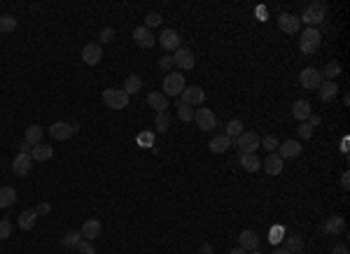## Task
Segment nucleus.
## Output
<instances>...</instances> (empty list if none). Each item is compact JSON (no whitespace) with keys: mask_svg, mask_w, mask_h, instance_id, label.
Listing matches in <instances>:
<instances>
[{"mask_svg":"<svg viewBox=\"0 0 350 254\" xmlns=\"http://www.w3.org/2000/svg\"><path fill=\"white\" fill-rule=\"evenodd\" d=\"M163 24V17L159 12H149L147 17H145V28H156Z\"/></svg>","mask_w":350,"mask_h":254,"instance_id":"obj_37","label":"nucleus"},{"mask_svg":"<svg viewBox=\"0 0 350 254\" xmlns=\"http://www.w3.org/2000/svg\"><path fill=\"white\" fill-rule=\"evenodd\" d=\"M77 131V124H66V121H56V124H52V128H49V133H52V138L54 140H68L70 135Z\"/></svg>","mask_w":350,"mask_h":254,"instance_id":"obj_13","label":"nucleus"},{"mask_svg":"<svg viewBox=\"0 0 350 254\" xmlns=\"http://www.w3.org/2000/svg\"><path fill=\"white\" fill-rule=\"evenodd\" d=\"M103 101L112 110H124L128 105V94L124 89H105L103 91Z\"/></svg>","mask_w":350,"mask_h":254,"instance_id":"obj_4","label":"nucleus"},{"mask_svg":"<svg viewBox=\"0 0 350 254\" xmlns=\"http://www.w3.org/2000/svg\"><path fill=\"white\" fill-rule=\"evenodd\" d=\"M133 42L140 49H152V47H154V35H152L149 28L140 26V28H135V31H133Z\"/></svg>","mask_w":350,"mask_h":254,"instance_id":"obj_14","label":"nucleus"},{"mask_svg":"<svg viewBox=\"0 0 350 254\" xmlns=\"http://www.w3.org/2000/svg\"><path fill=\"white\" fill-rule=\"evenodd\" d=\"M170 66H173V56H168V54H166V56H161V59H159V68H161V70H166V73H168Z\"/></svg>","mask_w":350,"mask_h":254,"instance_id":"obj_43","label":"nucleus"},{"mask_svg":"<svg viewBox=\"0 0 350 254\" xmlns=\"http://www.w3.org/2000/svg\"><path fill=\"white\" fill-rule=\"evenodd\" d=\"M31 152H33V147H31L28 142H24V145H21V149H19V154H31Z\"/></svg>","mask_w":350,"mask_h":254,"instance_id":"obj_50","label":"nucleus"},{"mask_svg":"<svg viewBox=\"0 0 350 254\" xmlns=\"http://www.w3.org/2000/svg\"><path fill=\"white\" fill-rule=\"evenodd\" d=\"M82 240V233H77V231H70V233H66L63 235V245H66V247H77V242Z\"/></svg>","mask_w":350,"mask_h":254,"instance_id":"obj_39","label":"nucleus"},{"mask_svg":"<svg viewBox=\"0 0 350 254\" xmlns=\"http://www.w3.org/2000/svg\"><path fill=\"white\" fill-rule=\"evenodd\" d=\"M101 221L98 219H87L84 221V224H82V228H80V233H82V238H84V240H91L94 242L96 238H98V235H101Z\"/></svg>","mask_w":350,"mask_h":254,"instance_id":"obj_18","label":"nucleus"},{"mask_svg":"<svg viewBox=\"0 0 350 254\" xmlns=\"http://www.w3.org/2000/svg\"><path fill=\"white\" fill-rule=\"evenodd\" d=\"M35 221H38L35 210H24V212H19V228L21 231H31V228L35 226Z\"/></svg>","mask_w":350,"mask_h":254,"instance_id":"obj_26","label":"nucleus"},{"mask_svg":"<svg viewBox=\"0 0 350 254\" xmlns=\"http://www.w3.org/2000/svg\"><path fill=\"white\" fill-rule=\"evenodd\" d=\"M283 166L285 163H283V159L278 156V152H271L269 156L264 159V170L269 175H280L283 173Z\"/></svg>","mask_w":350,"mask_h":254,"instance_id":"obj_22","label":"nucleus"},{"mask_svg":"<svg viewBox=\"0 0 350 254\" xmlns=\"http://www.w3.org/2000/svg\"><path fill=\"white\" fill-rule=\"evenodd\" d=\"M296 254H303V252H296Z\"/></svg>","mask_w":350,"mask_h":254,"instance_id":"obj_55","label":"nucleus"},{"mask_svg":"<svg viewBox=\"0 0 350 254\" xmlns=\"http://www.w3.org/2000/svg\"><path fill=\"white\" fill-rule=\"evenodd\" d=\"M341 187H343V189L350 187V173H343V175H341Z\"/></svg>","mask_w":350,"mask_h":254,"instance_id":"obj_49","label":"nucleus"},{"mask_svg":"<svg viewBox=\"0 0 350 254\" xmlns=\"http://www.w3.org/2000/svg\"><path fill=\"white\" fill-rule=\"evenodd\" d=\"M17 201V189L14 187H0V207H10Z\"/></svg>","mask_w":350,"mask_h":254,"instance_id":"obj_27","label":"nucleus"},{"mask_svg":"<svg viewBox=\"0 0 350 254\" xmlns=\"http://www.w3.org/2000/svg\"><path fill=\"white\" fill-rule=\"evenodd\" d=\"M320 42H322V35L317 28H306L301 31V38H299V45H301L303 54H315L320 49Z\"/></svg>","mask_w":350,"mask_h":254,"instance_id":"obj_1","label":"nucleus"},{"mask_svg":"<svg viewBox=\"0 0 350 254\" xmlns=\"http://www.w3.org/2000/svg\"><path fill=\"white\" fill-rule=\"evenodd\" d=\"M173 66L182 68V70H192V68L196 66V59H194V54H192V49H175L173 54Z\"/></svg>","mask_w":350,"mask_h":254,"instance_id":"obj_9","label":"nucleus"},{"mask_svg":"<svg viewBox=\"0 0 350 254\" xmlns=\"http://www.w3.org/2000/svg\"><path fill=\"white\" fill-rule=\"evenodd\" d=\"M310 135H313V126L310 124H299V138L301 140H310Z\"/></svg>","mask_w":350,"mask_h":254,"instance_id":"obj_42","label":"nucleus"},{"mask_svg":"<svg viewBox=\"0 0 350 254\" xmlns=\"http://www.w3.org/2000/svg\"><path fill=\"white\" fill-rule=\"evenodd\" d=\"M227 254H245V249H243V247H234V249H229Z\"/></svg>","mask_w":350,"mask_h":254,"instance_id":"obj_52","label":"nucleus"},{"mask_svg":"<svg viewBox=\"0 0 350 254\" xmlns=\"http://www.w3.org/2000/svg\"><path fill=\"white\" fill-rule=\"evenodd\" d=\"M324 14H327V7H324V3H313V5L306 7V12L301 14L303 24H308V28H315L317 24H322L324 21Z\"/></svg>","mask_w":350,"mask_h":254,"instance_id":"obj_2","label":"nucleus"},{"mask_svg":"<svg viewBox=\"0 0 350 254\" xmlns=\"http://www.w3.org/2000/svg\"><path fill=\"white\" fill-rule=\"evenodd\" d=\"M310 114H313V112H310V103L308 101H303V98H301V101L292 103V117H294L299 124H303V121L308 119Z\"/></svg>","mask_w":350,"mask_h":254,"instance_id":"obj_21","label":"nucleus"},{"mask_svg":"<svg viewBox=\"0 0 350 254\" xmlns=\"http://www.w3.org/2000/svg\"><path fill=\"white\" fill-rule=\"evenodd\" d=\"M273 254H290V252H287L285 247H278V249H273Z\"/></svg>","mask_w":350,"mask_h":254,"instance_id":"obj_53","label":"nucleus"},{"mask_svg":"<svg viewBox=\"0 0 350 254\" xmlns=\"http://www.w3.org/2000/svg\"><path fill=\"white\" fill-rule=\"evenodd\" d=\"M231 145H234V140H231L229 135H224V133H222V135H215V138L208 142L210 152H215V154H224L227 149L231 147Z\"/></svg>","mask_w":350,"mask_h":254,"instance_id":"obj_23","label":"nucleus"},{"mask_svg":"<svg viewBox=\"0 0 350 254\" xmlns=\"http://www.w3.org/2000/svg\"><path fill=\"white\" fill-rule=\"evenodd\" d=\"M52 212V205H49V203H40V205L35 207V214H38V217H40V214H49Z\"/></svg>","mask_w":350,"mask_h":254,"instance_id":"obj_46","label":"nucleus"},{"mask_svg":"<svg viewBox=\"0 0 350 254\" xmlns=\"http://www.w3.org/2000/svg\"><path fill=\"white\" fill-rule=\"evenodd\" d=\"M182 103L185 105H203L206 103V91H203L201 87H185V91H182Z\"/></svg>","mask_w":350,"mask_h":254,"instance_id":"obj_8","label":"nucleus"},{"mask_svg":"<svg viewBox=\"0 0 350 254\" xmlns=\"http://www.w3.org/2000/svg\"><path fill=\"white\" fill-rule=\"evenodd\" d=\"M112 38H115V31H112V28H103L101 31V42H112Z\"/></svg>","mask_w":350,"mask_h":254,"instance_id":"obj_44","label":"nucleus"},{"mask_svg":"<svg viewBox=\"0 0 350 254\" xmlns=\"http://www.w3.org/2000/svg\"><path fill=\"white\" fill-rule=\"evenodd\" d=\"M194 121L201 131H213L215 124H217V117H215L213 110H208V107H199V110L194 112Z\"/></svg>","mask_w":350,"mask_h":254,"instance_id":"obj_7","label":"nucleus"},{"mask_svg":"<svg viewBox=\"0 0 350 254\" xmlns=\"http://www.w3.org/2000/svg\"><path fill=\"white\" fill-rule=\"evenodd\" d=\"M320 75H322V80L327 77V82H334L338 75H341V66H338L336 61H329V63H327V66L320 70Z\"/></svg>","mask_w":350,"mask_h":254,"instance_id":"obj_30","label":"nucleus"},{"mask_svg":"<svg viewBox=\"0 0 350 254\" xmlns=\"http://www.w3.org/2000/svg\"><path fill=\"white\" fill-rule=\"evenodd\" d=\"M147 105L152 107L156 114L166 112V110H168V98H166L163 94H156V91H152V94L147 96Z\"/></svg>","mask_w":350,"mask_h":254,"instance_id":"obj_24","label":"nucleus"},{"mask_svg":"<svg viewBox=\"0 0 350 254\" xmlns=\"http://www.w3.org/2000/svg\"><path fill=\"white\" fill-rule=\"evenodd\" d=\"M178 117H180L182 121H194V110L189 105H185V103H180V105H178Z\"/></svg>","mask_w":350,"mask_h":254,"instance_id":"obj_38","label":"nucleus"},{"mask_svg":"<svg viewBox=\"0 0 350 254\" xmlns=\"http://www.w3.org/2000/svg\"><path fill=\"white\" fill-rule=\"evenodd\" d=\"M343 228H345V219L343 217H338V214L327 217V219L322 221V233H327V235H338Z\"/></svg>","mask_w":350,"mask_h":254,"instance_id":"obj_16","label":"nucleus"},{"mask_svg":"<svg viewBox=\"0 0 350 254\" xmlns=\"http://www.w3.org/2000/svg\"><path fill=\"white\" fill-rule=\"evenodd\" d=\"M42 140V128L38 126V124H33V126L26 128V142L31 145V147H35V145H40Z\"/></svg>","mask_w":350,"mask_h":254,"instance_id":"obj_31","label":"nucleus"},{"mask_svg":"<svg viewBox=\"0 0 350 254\" xmlns=\"http://www.w3.org/2000/svg\"><path fill=\"white\" fill-rule=\"evenodd\" d=\"M199 254H215V247H213L210 242H206V245H201V247H199Z\"/></svg>","mask_w":350,"mask_h":254,"instance_id":"obj_47","label":"nucleus"},{"mask_svg":"<svg viewBox=\"0 0 350 254\" xmlns=\"http://www.w3.org/2000/svg\"><path fill=\"white\" fill-rule=\"evenodd\" d=\"M241 133H243V121H241V119H231V121H227L224 135H229L231 140H234V138H238Z\"/></svg>","mask_w":350,"mask_h":254,"instance_id":"obj_33","label":"nucleus"},{"mask_svg":"<svg viewBox=\"0 0 350 254\" xmlns=\"http://www.w3.org/2000/svg\"><path fill=\"white\" fill-rule=\"evenodd\" d=\"M317 91H320V101H322V103H331L334 98H336V94H338V87H336V82H322Z\"/></svg>","mask_w":350,"mask_h":254,"instance_id":"obj_25","label":"nucleus"},{"mask_svg":"<svg viewBox=\"0 0 350 254\" xmlns=\"http://www.w3.org/2000/svg\"><path fill=\"white\" fill-rule=\"evenodd\" d=\"M12 31H17V17L0 14V33H12Z\"/></svg>","mask_w":350,"mask_h":254,"instance_id":"obj_32","label":"nucleus"},{"mask_svg":"<svg viewBox=\"0 0 350 254\" xmlns=\"http://www.w3.org/2000/svg\"><path fill=\"white\" fill-rule=\"evenodd\" d=\"M77 252L80 254H96V247L91 240H84V238H82V240L77 242Z\"/></svg>","mask_w":350,"mask_h":254,"instance_id":"obj_40","label":"nucleus"},{"mask_svg":"<svg viewBox=\"0 0 350 254\" xmlns=\"http://www.w3.org/2000/svg\"><path fill=\"white\" fill-rule=\"evenodd\" d=\"M12 235V224L7 219H0V240H7Z\"/></svg>","mask_w":350,"mask_h":254,"instance_id":"obj_41","label":"nucleus"},{"mask_svg":"<svg viewBox=\"0 0 350 254\" xmlns=\"http://www.w3.org/2000/svg\"><path fill=\"white\" fill-rule=\"evenodd\" d=\"M283 235H285V228H283V226H276V228H273V231H271V240H273V242H278V240H280V238H283Z\"/></svg>","mask_w":350,"mask_h":254,"instance_id":"obj_45","label":"nucleus"},{"mask_svg":"<svg viewBox=\"0 0 350 254\" xmlns=\"http://www.w3.org/2000/svg\"><path fill=\"white\" fill-rule=\"evenodd\" d=\"M159 42H161L163 49H180V35H178V31H173V28H166V31H161V35H159Z\"/></svg>","mask_w":350,"mask_h":254,"instance_id":"obj_19","label":"nucleus"},{"mask_svg":"<svg viewBox=\"0 0 350 254\" xmlns=\"http://www.w3.org/2000/svg\"><path fill=\"white\" fill-rule=\"evenodd\" d=\"M238 242H241V247L245 249V252L259 249V235H257V231H252V228H245V231L238 235Z\"/></svg>","mask_w":350,"mask_h":254,"instance_id":"obj_15","label":"nucleus"},{"mask_svg":"<svg viewBox=\"0 0 350 254\" xmlns=\"http://www.w3.org/2000/svg\"><path fill=\"white\" fill-rule=\"evenodd\" d=\"M103 59V47L101 45H94V42H89L87 47L82 49V61L87 63V66H98Z\"/></svg>","mask_w":350,"mask_h":254,"instance_id":"obj_12","label":"nucleus"},{"mask_svg":"<svg viewBox=\"0 0 350 254\" xmlns=\"http://www.w3.org/2000/svg\"><path fill=\"white\" fill-rule=\"evenodd\" d=\"M142 89V80H140V75H128L126 82H124V91H126L128 96H133L138 94Z\"/></svg>","mask_w":350,"mask_h":254,"instance_id":"obj_29","label":"nucleus"},{"mask_svg":"<svg viewBox=\"0 0 350 254\" xmlns=\"http://www.w3.org/2000/svg\"><path fill=\"white\" fill-rule=\"evenodd\" d=\"M52 154H54V149L49 147V145H35L33 152H31V156H33V161H49L52 159Z\"/></svg>","mask_w":350,"mask_h":254,"instance_id":"obj_28","label":"nucleus"},{"mask_svg":"<svg viewBox=\"0 0 350 254\" xmlns=\"http://www.w3.org/2000/svg\"><path fill=\"white\" fill-rule=\"evenodd\" d=\"M259 145H262L266 152H276L280 142H278L276 135H264V138H259Z\"/></svg>","mask_w":350,"mask_h":254,"instance_id":"obj_36","label":"nucleus"},{"mask_svg":"<svg viewBox=\"0 0 350 254\" xmlns=\"http://www.w3.org/2000/svg\"><path fill=\"white\" fill-rule=\"evenodd\" d=\"M250 254H262V252H259V249H255V252H250Z\"/></svg>","mask_w":350,"mask_h":254,"instance_id":"obj_54","label":"nucleus"},{"mask_svg":"<svg viewBox=\"0 0 350 254\" xmlns=\"http://www.w3.org/2000/svg\"><path fill=\"white\" fill-rule=\"evenodd\" d=\"M299 84L303 89H308V91H315L322 84V75H320L317 68H303L301 73H299Z\"/></svg>","mask_w":350,"mask_h":254,"instance_id":"obj_5","label":"nucleus"},{"mask_svg":"<svg viewBox=\"0 0 350 254\" xmlns=\"http://www.w3.org/2000/svg\"><path fill=\"white\" fill-rule=\"evenodd\" d=\"M285 249H287L290 254L301 252V249H303V238H301V235H290V238L285 240Z\"/></svg>","mask_w":350,"mask_h":254,"instance_id":"obj_34","label":"nucleus"},{"mask_svg":"<svg viewBox=\"0 0 350 254\" xmlns=\"http://www.w3.org/2000/svg\"><path fill=\"white\" fill-rule=\"evenodd\" d=\"M306 121H308V124H310V126H313V128H315V126H320V124H322V119H320V117H317V114H310V117H308V119H306Z\"/></svg>","mask_w":350,"mask_h":254,"instance_id":"obj_48","label":"nucleus"},{"mask_svg":"<svg viewBox=\"0 0 350 254\" xmlns=\"http://www.w3.org/2000/svg\"><path fill=\"white\" fill-rule=\"evenodd\" d=\"M236 147H238V152H245V154H255L257 149H259V135L257 133H245L243 131L238 138H236V142H234Z\"/></svg>","mask_w":350,"mask_h":254,"instance_id":"obj_6","label":"nucleus"},{"mask_svg":"<svg viewBox=\"0 0 350 254\" xmlns=\"http://www.w3.org/2000/svg\"><path fill=\"white\" fill-rule=\"evenodd\" d=\"M278 147H280V152H278L280 159H296V156L301 154V142L299 140H285L283 145H278Z\"/></svg>","mask_w":350,"mask_h":254,"instance_id":"obj_20","label":"nucleus"},{"mask_svg":"<svg viewBox=\"0 0 350 254\" xmlns=\"http://www.w3.org/2000/svg\"><path fill=\"white\" fill-rule=\"evenodd\" d=\"M278 26H280V31L287 35H294L299 33V26H301V21H299V17L296 14H290V12H285L278 17Z\"/></svg>","mask_w":350,"mask_h":254,"instance_id":"obj_10","label":"nucleus"},{"mask_svg":"<svg viewBox=\"0 0 350 254\" xmlns=\"http://www.w3.org/2000/svg\"><path fill=\"white\" fill-rule=\"evenodd\" d=\"M154 124H156V131H159V133H166L170 126V117L166 112H159L154 117Z\"/></svg>","mask_w":350,"mask_h":254,"instance_id":"obj_35","label":"nucleus"},{"mask_svg":"<svg viewBox=\"0 0 350 254\" xmlns=\"http://www.w3.org/2000/svg\"><path fill=\"white\" fill-rule=\"evenodd\" d=\"M238 163L243 166V170L248 173H257L262 168V159L257 154H245V152H238Z\"/></svg>","mask_w":350,"mask_h":254,"instance_id":"obj_17","label":"nucleus"},{"mask_svg":"<svg viewBox=\"0 0 350 254\" xmlns=\"http://www.w3.org/2000/svg\"><path fill=\"white\" fill-rule=\"evenodd\" d=\"M334 254H348V247H345V245H338V247H334Z\"/></svg>","mask_w":350,"mask_h":254,"instance_id":"obj_51","label":"nucleus"},{"mask_svg":"<svg viewBox=\"0 0 350 254\" xmlns=\"http://www.w3.org/2000/svg\"><path fill=\"white\" fill-rule=\"evenodd\" d=\"M163 96H180L185 91V75L182 73H166L163 77Z\"/></svg>","mask_w":350,"mask_h":254,"instance_id":"obj_3","label":"nucleus"},{"mask_svg":"<svg viewBox=\"0 0 350 254\" xmlns=\"http://www.w3.org/2000/svg\"><path fill=\"white\" fill-rule=\"evenodd\" d=\"M31 168H33V156L31 154H17V159L12 161V173L24 177V175L31 173Z\"/></svg>","mask_w":350,"mask_h":254,"instance_id":"obj_11","label":"nucleus"}]
</instances>
